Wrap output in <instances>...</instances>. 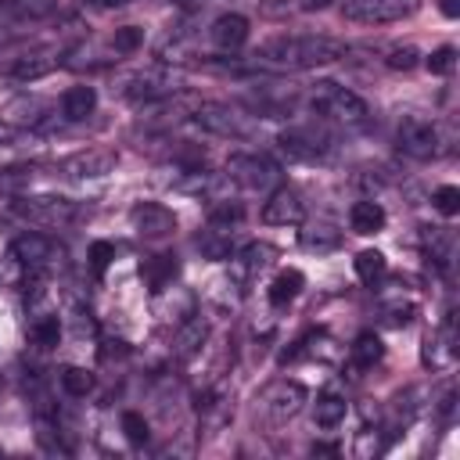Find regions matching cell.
Listing matches in <instances>:
<instances>
[{
	"label": "cell",
	"mask_w": 460,
	"mask_h": 460,
	"mask_svg": "<svg viewBox=\"0 0 460 460\" xmlns=\"http://www.w3.org/2000/svg\"><path fill=\"white\" fill-rule=\"evenodd\" d=\"M345 54L341 40L331 36H316V32H298V36H273L255 50L259 65L270 68H284V72H302V68H316L327 61H338Z\"/></svg>",
	"instance_id": "6da1fadb"
},
{
	"label": "cell",
	"mask_w": 460,
	"mask_h": 460,
	"mask_svg": "<svg viewBox=\"0 0 460 460\" xmlns=\"http://www.w3.org/2000/svg\"><path fill=\"white\" fill-rule=\"evenodd\" d=\"M302 97H305V104H309L313 115H320V119H327V122H338V126H363V122L370 119L367 101H363L359 93H352L349 86H338V83H331V79L313 83Z\"/></svg>",
	"instance_id": "7a4b0ae2"
},
{
	"label": "cell",
	"mask_w": 460,
	"mask_h": 460,
	"mask_svg": "<svg viewBox=\"0 0 460 460\" xmlns=\"http://www.w3.org/2000/svg\"><path fill=\"white\" fill-rule=\"evenodd\" d=\"M205 133L212 137H226V140H248L255 133V115L234 104H216V101H198L194 115H190Z\"/></svg>",
	"instance_id": "3957f363"
},
{
	"label": "cell",
	"mask_w": 460,
	"mask_h": 460,
	"mask_svg": "<svg viewBox=\"0 0 460 460\" xmlns=\"http://www.w3.org/2000/svg\"><path fill=\"white\" fill-rule=\"evenodd\" d=\"M11 212L32 226H65L79 216V205L61 194H18L11 201Z\"/></svg>",
	"instance_id": "277c9868"
},
{
	"label": "cell",
	"mask_w": 460,
	"mask_h": 460,
	"mask_svg": "<svg viewBox=\"0 0 460 460\" xmlns=\"http://www.w3.org/2000/svg\"><path fill=\"white\" fill-rule=\"evenodd\" d=\"M226 176L241 190H262V194H270L273 187H280V165L273 158H266V155H230Z\"/></svg>",
	"instance_id": "5b68a950"
},
{
	"label": "cell",
	"mask_w": 460,
	"mask_h": 460,
	"mask_svg": "<svg viewBox=\"0 0 460 460\" xmlns=\"http://www.w3.org/2000/svg\"><path fill=\"white\" fill-rule=\"evenodd\" d=\"M395 144L402 155L417 158V162H428L442 151V137H438V126L431 119H420V115H402L399 126H395Z\"/></svg>",
	"instance_id": "8992f818"
},
{
	"label": "cell",
	"mask_w": 460,
	"mask_h": 460,
	"mask_svg": "<svg viewBox=\"0 0 460 460\" xmlns=\"http://www.w3.org/2000/svg\"><path fill=\"white\" fill-rule=\"evenodd\" d=\"M259 410L273 420V424H284V420H291L302 406H305V385H298V381H291V377H277V381H270V385H262V392H259Z\"/></svg>",
	"instance_id": "52a82bcc"
},
{
	"label": "cell",
	"mask_w": 460,
	"mask_h": 460,
	"mask_svg": "<svg viewBox=\"0 0 460 460\" xmlns=\"http://www.w3.org/2000/svg\"><path fill=\"white\" fill-rule=\"evenodd\" d=\"M115 165H119V151H111V147H83V151L54 162V172L65 176V180H97V176H108Z\"/></svg>",
	"instance_id": "ba28073f"
},
{
	"label": "cell",
	"mask_w": 460,
	"mask_h": 460,
	"mask_svg": "<svg viewBox=\"0 0 460 460\" xmlns=\"http://www.w3.org/2000/svg\"><path fill=\"white\" fill-rule=\"evenodd\" d=\"M61 255H65V248L54 237H47V234H22V237L11 241V259L22 270H43V273H50L61 262Z\"/></svg>",
	"instance_id": "9c48e42d"
},
{
	"label": "cell",
	"mask_w": 460,
	"mask_h": 460,
	"mask_svg": "<svg viewBox=\"0 0 460 460\" xmlns=\"http://www.w3.org/2000/svg\"><path fill=\"white\" fill-rule=\"evenodd\" d=\"M420 7V0H341V14L359 25H385L410 18Z\"/></svg>",
	"instance_id": "30bf717a"
},
{
	"label": "cell",
	"mask_w": 460,
	"mask_h": 460,
	"mask_svg": "<svg viewBox=\"0 0 460 460\" xmlns=\"http://www.w3.org/2000/svg\"><path fill=\"white\" fill-rule=\"evenodd\" d=\"M277 144L291 162H316L331 151V137L320 126H291L277 137Z\"/></svg>",
	"instance_id": "8fae6325"
},
{
	"label": "cell",
	"mask_w": 460,
	"mask_h": 460,
	"mask_svg": "<svg viewBox=\"0 0 460 460\" xmlns=\"http://www.w3.org/2000/svg\"><path fill=\"white\" fill-rule=\"evenodd\" d=\"M129 223H133V230H137L144 241L172 237L176 226H180L176 212H172L169 205H162V201H137V205L129 208Z\"/></svg>",
	"instance_id": "7c38bea8"
},
{
	"label": "cell",
	"mask_w": 460,
	"mask_h": 460,
	"mask_svg": "<svg viewBox=\"0 0 460 460\" xmlns=\"http://www.w3.org/2000/svg\"><path fill=\"white\" fill-rule=\"evenodd\" d=\"M302 219H305V201L288 183L273 187L270 198L262 201V223H270V226H298Z\"/></svg>",
	"instance_id": "4fadbf2b"
},
{
	"label": "cell",
	"mask_w": 460,
	"mask_h": 460,
	"mask_svg": "<svg viewBox=\"0 0 460 460\" xmlns=\"http://www.w3.org/2000/svg\"><path fill=\"white\" fill-rule=\"evenodd\" d=\"M151 313L162 320V323H183L198 313V295L190 288H180V284H169L162 291L151 295Z\"/></svg>",
	"instance_id": "5bb4252c"
},
{
	"label": "cell",
	"mask_w": 460,
	"mask_h": 460,
	"mask_svg": "<svg viewBox=\"0 0 460 460\" xmlns=\"http://www.w3.org/2000/svg\"><path fill=\"white\" fill-rule=\"evenodd\" d=\"M176 90H180V86H176V75L165 72V68H140V72H133V75L122 83V93H126L129 101H137V104L158 101V97L176 93Z\"/></svg>",
	"instance_id": "9a60e30c"
},
{
	"label": "cell",
	"mask_w": 460,
	"mask_h": 460,
	"mask_svg": "<svg viewBox=\"0 0 460 460\" xmlns=\"http://www.w3.org/2000/svg\"><path fill=\"white\" fill-rule=\"evenodd\" d=\"M453 359H456V331H453V316H446L435 331L424 334V341H420V363L428 370H446V367H453Z\"/></svg>",
	"instance_id": "2e32d148"
},
{
	"label": "cell",
	"mask_w": 460,
	"mask_h": 460,
	"mask_svg": "<svg viewBox=\"0 0 460 460\" xmlns=\"http://www.w3.org/2000/svg\"><path fill=\"white\" fill-rule=\"evenodd\" d=\"M277 248L273 244H266V241H252V244H244L237 255H234V262H230V280L234 284H244V280H252V277H259L262 270H270L273 262H277Z\"/></svg>",
	"instance_id": "e0dca14e"
},
{
	"label": "cell",
	"mask_w": 460,
	"mask_h": 460,
	"mask_svg": "<svg viewBox=\"0 0 460 460\" xmlns=\"http://www.w3.org/2000/svg\"><path fill=\"white\" fill-rule=\"evenodd\" d=\"M61 65V54L58 50H29V54H18L11 61L0 65L4 75L18 79V83H32V79H43L47 72H54Z\"/></svg>",
	"instance_id": "ac0fdd59"
},
{
	"label": "cell",
	"mask_w": 460,
	"mask_h": 460,
	"mask_svg": "<svg viewBox=\"0 0 460 460\" xmlns=\"http://www.w3.org/2000/svg\"><path fill=\"white\" fill-rule=\"evenodd\" d=\"M137 273H140L144 288L155 295V291H162V288H169V284L176 280V273H180V259H176V255H169V252L144 255V259H140V266H137Z\"/></svg>",
	"instance_id": "d6986e66"
},
{
	"label": "cell",
	"mask_w": 460,
	"mask_h": 460,
	"mask_svg": "<svg viewBox=\"0 0 460 460\" xmlns=\"http://www.w3.org/2000/svg\"><path fill=\"white\" fill-rule=\"evenodd\" d=\"M205 341H208V320L205 316H190V320H183L180 327H176V338H172V356L176 359H194L201 349H205Z\"/></svg>",
	"instance_id": "ffe728a7"
},
{
	"label": "cell",
	"mask_w": 460,
	"mask_h": 460,
	"mask_svg": "<svg viewBox=\"0 0 460 460\" xmlns=\"http://www.w3.org/2000/svg\"><path fill=\"white\" fill-rule=\"evenodd\" d=\"M208 40L219 47V50H241L248 43V18L244 14H219L208 29Z\"/></svg>",
	"instance_id": "44dd1931"
},
{
	"label": "cell",
	"mask_w": 460,
	"mask_h": 460,
	"mask_svg": "<svg viewBox=\"0 0 460 460\" xmlns=\"http://www.w3.org/2000/svg\"><path fill=\"white\" fill-rule=\"evenodd\" d=\"M385 223H388V212H385L381 201H374V198H363V201H356V205L349 208V226H352V234L370 237V234H381Z\"/></svg>",
	"instance_id": "7402d4cb"
},
{
	"label": "cell",
	"mask_w": 460,
	"mask_h": 460,
	"mask_svg": "<svg viewBox=\"0 0 460 460\" xmlns=\"http://www.w3.org/2000/svg\"><path fill=\"white\" fill-rule=\"evenodd\" d=\"M93 108H97V90L86 83H75L61 93V115L68 122H83L86 115H93Z\"/></svg>",
	"instance_id": "603a6c76"
},
{
	"label": "cell",
	"mask_w": 460,
	"mask_h": 460,
	"mask_svg": "<svg viewBox=\"0 0 460 460\" xmlns=\"http://www.w3.org/2000/svg\"><path fill=\"white\" fill-rule=\"evenodd\" d=\"M302 288H305L302 270H280V273L270 280L266 298H270V305H273V309H284V305H291V302L302 295Z\"/></svg>",
	"instance_id": "cb8c5ba5"
},
{
	"label": "cell",
	"mask_w": 460,
	"mask_h": 460,
	"mask_svg": "<svg viewBox=\"0 0 460 460\" xmlns=\"http://www.w3.org/2000/svg\"><path fill=\"white\" fill-rule=\"evenodd\" d=\"M234 230L237 226H223V223H205V230L198 234V248L205 259H230V244H234Z\"/></svg>",
	"instance_id": "d4e9b609"
},
{
	"label": "cell",
	"mask_w": 460,
	"mask_h": 460,
	"mask_svg": "<svg viewBox=\"0 0 460 460\" xmlns=\"http://www.w3.org/2000/svg\"><path fill=\"white\" fill-rule=\"evenodd\" d=\"M345 413H349V402L334 388H323L316 395V402H313V424L316 428H338L345 420Z\"/></svg>",
	"instance_id": "484cf974"
},
{
	"label": "cell",
	"mask_w": 460,
	"mask_h": 460,
	"mask_svg": "<svg viewBox=\"0 0 460 460\" xmlns=\"http://www.w3.org/2000/svg\"><path fill=\"white\" fill-rule=\"evenodd\" d=\"M381 359H385V341H381L374 331L356 334V341L349 345V363H352L356 370H370V367H377Z\"/></svg>",
	"instance_id": "4316f807"
},
{
	"label": "cell",
	"mask_w": 460,
	"mask_h": 460,
	"mask_svg": "<svg viewBox=\"0 0 460 460\" xmlns=\"http://www.w3.org/2000/svg\"><path fill=\"white\" fill-rule=\"evenodd\" d=\"M29 341L36 349H54L61 341V316L50 313V309L32 313V320H29Z\"/></svg>",
	"instance_id": "83f0119b"
},
{
	"label": "cell",
	"mask_w": 460,
	"mask_h": 460,
	"mask_svg": "<svg viewBox=\"0 0 460 460\" xmlns=\"http://www.w3.org/2000/svg\"><path fill=\"white\" fill-rule=\"evenodd\" d=\"M43 115H47V101L36 97V93H22L4 108V119L14 122V126H36Z\"/></svg>",
	"instance_id": "f1b7e54d"
},
{
	"label": "cell",
	"mask_w": 460,
	"mask_h": 460,
	"mask_svg": "<svg viewBox=\"0 0 460 460\" xmlns=\"http://www.w3.org/2000/svg\"><path fill=\"white\" fill-rule=\"evenodd\" d=\"M298 244L305 252H334L341 244V230L331 226V223H305L298 230Z\"/></svg>",
	"instance_id": "f546056e"
},
{
	"label": "cell",
	"mask_w": 460,
	"mask_h": 460,
	"mask_svg": "<svg viewBox=\"0 0 460 460\" xmlns=\"http://www.w3.org/2000/svg\"><path fill=\"white\" fill-rule=\"evenodd\" d=\"M58 381H61L65 395H72V399H86V395L93 392V385H97L93 370H86V367H79V363H65V367L58 370Z\"/></svg>",
	"instance_id": "4dcf8cb0"
},
{
	"label": "cell",
	"mask_w": 460,
	"mask_h": 460,
	"mask_svg": "<svg viewBox=\"0 0 460 460\" xmlns=\"http://www.w3.org/2000/svg\"><path fill=\"white\" fill-rule=\"evenodd\" d=\"M352 270H356V277H359L363 284H374V280H381V277L388 273V259H385L377 248H363V252L352 259Z\"/></svg>",
	"instance_id": "1f68e13d"
},
{
	"label": "cell",
	"mask_w": 460,
	"mask_h": 460,
	"mask_svg": "<svg viewBox=\"0 0 460 460\" xmlns=\"http://www.w3.org/2000/svg\"><path fill=\"white\" fill-rule=\"evenodd\" d=\"M331 0H262V14L266 18H291V14H309L327 7Z\"/></svg>",
	"instance_id": "d6a6232c"
},
{
	"label": "cell",
	"mask_w": 460,
	"mask_h": 460,
	"mask_svg": "<svg viewBox=\"0 0 460 460\" xmlns=\"http://www.w3.org/2000/svg\"><path fill=\"white\" fill-rule=\"evenodd\" d=\"M385 446H388V435H385V428H363V431H356V442H352V453L359 456V460H374V456H381L385 453Z\"/></svg>",
	"instance_id": "836d02e7"
},
{
	"label": "cell",
	"mask_w": 460,
	"mask_h": 460,
	"mask_svg": "<svg viewBox=\"0 0 460 460\" xmlns=\"http://www.w3.org/2000/svg\"><path fill=\"white\" fill-rule=\"evenodd\" d=\"M119 428H122V435H126L133 446H144V442L151 438V424H147V417L137 413V410H126L122 420H119Z\"/></svg>",
	"instance_id": "e575fe53"
},
{
	"label": "cell",
	"mask_w": 460,
	"mask_h": 460,
	"mask_svg": "<svg viewBox=\"0 0 460 460\" xmlns=\"http://www.w3.org/2000/svg\"><path fill=\"white\" fill-rule=\"evenodd\" d=\"M140 43H144V29L140 25H122L111 36V54H137Z\"/></svg>",
	"instance_id": "d590c367"
},
{
	"label": "cell",
	"mask_w": 460,
	"mask_h": 460,
	"mask_svg": "<svg viewBox=\"0 0 460 460\" xmlns=\"http://www.w3.org/2000/svg\"><path fill=\"white\" fill-rule=\"evenodd\" d=\"M424 65H428V72L431 75H453L456 72V47H435L428 58H424Z\"/></svg>",
	"instance_id": "8d00e7d4"
},
{
	"label": "cell",
	"mask_w": 460,
	"mask_h": 460,
	"mask_svg": "<svg viewBox=\"0 0 460 460\" xmlns=\"http://www.w3.org/2000/svg\"><path fill=\"white\" fill-rule=\"evenodd\" d=\"M0 7L18 18H40L50 11V0H0Z\"/></svg>",
	"instance_id": "74e56055"
},
{
	"label": "cell",
	"mask_w": 460,
	"mask_h": 460,
	"mask_svg": "<svg viewBox=\"0 0 460 460\" xmlns=\"http://www.w3.org/2000/svg\"><path fill=\"white\" fill-rule=\"evenodd\" d=\"M29 180H32V169L29 165H7V169H0V194H14Z\"/></svg>",
	"instance_id": "f35d334b"
},
{
	"label": "cell",
	"mask_w": 460,
	"mask_h": 460,
	"mask_svg": "<svg viewBox=\"0 0 460 460\" xmlns=\"http://www.w3.org/2000/svg\"><path fill=\"white\" fill-rule=\"evenodd\" d=\"M385 65L395 68V72H410L413 65H420V50L410 47V43H406V47H392L388 58H385Z\"/></svg>",
	"instance_id": "ab89813d"
},
{
	"label": "cell",
	"mask_w": 460,
	"mask_h": 460,
	"mask_svg": "<svg viewBox=\"0 0 460 460\" xmlns=\"http://www.w3.org/2000/svg\"><path fill=\"white\" fill-rule=\"evenodd\" d=\"M431 205H435L442 216H456V212H460V187H453V183L438 187V190L431 194Z\"/></svg>",
	"instance_id": "60d3db41"
},
{
	"label": "cell",
	"mask_w": 460,
	"mask_h": 460,
	"mask_svg": "<svg viewBox=\"0 0 460 460\" xmlns=\"http://www.w3.org/2000/svg\"><path fill=\"white\" fill-rule=\"evenodd\" d=\"M86 259H90V270L101 277V273L111 266V259H115V244H111V241H93L90 252H86Z\"/></svg>",
	"instance_id": "b9f144b4"
},
{
	"label": "cell",
	"mask_w": 460,
	"mask_h": 460,
	"mask_svg": "<svg viewBox=\"0 0 460 460\" xmlns=\"http://www.w3.org/2000/svg\"><path fill=\"white\" fill-rule=\"evenodd\" d=\"M413 313H417L413 302H392V305H385V323L388 327H406L413 320Z\"/></svg>",
	"instance_id": "7bdbcfd3"
},
{
	"label": "cell",
	"mask_w": 460,
	"mask_h": 460,
	"mask_svg": "<svg viewBox=\"0 0 460 460\" xmlns=\"http://www.w3.org/2000/svg\"><path fill=\"white\" fill-rule=\"evenodd\" d=\"M438 11L446 18H460V0H438Z\"/></svg>",
	"instance_id": "ee69618b"
},
{
	"label": "cell",
	"mask_w": 460,
	"mask_h": 460,
	"mask_svg": "<svg viewBox=\"0 0 460 460\" xmlns=\"http://www.w3.org/2000/svg\"><path fill=\"white\" fill-rule=\"evenodd\" d=\"M90 7H101V11H108V7H122V4H129V0H86Z\"/></svg>",
	"instance_id": "f6af8a7d"
},
{
	"label": "cell",
	"mask_w": 460,
	"mask_h": 460,
	"mask_svg": "<svg viewBox=\"0 0 460 460\" xmlns=\"http://www.w3.org/2000/svg\"><path fill=\"white\" fill-rule=\"evenodd\" d=\"M176 7H183V11H194V7H205L208 0H172Z\"/></svg>",
	"instance_id": "bcb514c9"
},
{
	"label": "cell",
	"mask_w": 460,
	"mask_h": 460,
	"mask_svg": "<svg viewBox=\"0 0 460 460\" xmlns=\"http://www.w3.org/2000/svg\"><path fill=\"white\" fill-rule=\"evenodd\" d=\"M313 453H323V456H334L338 446H323V442H313Z\"/></svg>",
	"instance_id": "7dc6e473"
}]
</instances>
